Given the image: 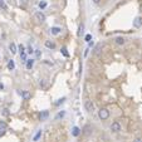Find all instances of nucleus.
Wrapping results in <instances>:
<instances>
[{"mask_svg": "<svg viewBox=\"0 0 142 142\" xmlns=\"http://www.w3.org/2000/svg\"><path fill=\"white\" fill-rule=\"evenodd\" d=\"M98 117H99L102 121L108 119V117H109V111H108L107 108H101V109L98 111Z\"/></svg>", "mask_w": 142, "mask_h": 142, "instance_id": "1", "label": "nucleus"}, {"mask_svg": "<svg viewBox=\"0 0 142 142\" xmlns=\"http://www.w3.org/2000/svg\"><path fill=\"white\" fill-rule=\"evenodd\" d=\"M18 49H19V53H20V59H22L23 62H27V50H25L24 45L20 44Z\"/></svg>", "mask_w": 142, "mask_h": 142, "instance_id": "2", "label": "nucleus"}, {"mask_svg": "<svg viewBox=\"0 0 142 142\" xmlns=\"http://www.w3.org/2000/svg\"><path fill=\"white\" fill-rule=\"evenodd\" d=\"M111 131H112V132H114V133H117V132H119V131H121V125H119V122H118V121L112 122V125H111Z\"/></svg>", "mask_w": 142, "mask_h": 142, "instance_id": "3", "label": "nucleus"}, {"mask_svg": "<svg viewBox=\"0 0 142 142\" xmlns=\"http://www.w3.org/2000/svg\"><path fill=\"white\" fill-rule=\"evenodd\" d=\"M84 108H86V111H87V112H93V109H94V105H93V102H92V101H89V99H87V101L84 102Z\"/></svg>", "mask_w": 142, "mask_h": 142, "instance_id": "4", "label": "nucleus"}, {"mask_svg": "<svg viewBox=\"0 0 142 142\" xmlns=\"http://www.w3.org/2000/svg\"><path fill=\"white\" fill-rule=\"evenodd\" d=\"M35 19L38 20V22H40V23H44L45 19H47V16H45L42 11H36L35 13Z\"/></svg>", "mask_w": 142, "mask_h": 142, "instance_id": "5", "label": "nucleus"}, {"mask_svg": "<svg viewBox=\"0 0 142 142\" xmlns=\"http://www.w3.org/2000/svg\"><path fill=\"white\" fill-rule=\"evenodd\" d=\"M6 128H8V125H6L5 122H0V137L5 133Z\"/></svg>", "mask_w": 142, "mask_h": 142, "instance_id": "6", "label": "nucleus"}, {"mask_svg": "<svg viewBox=\"0 0 142 142\" xmlns=\"http://www.w3.org/2000/svg\"><path fill=\"white\" fill-rule=\"evenodd\" d=\"M133 27H135V28H141L142 27V19L140 16H137V18L133 20Z\"/></svg>", "mask_w": 142, "mask_h": 142, "instance_id": "7", "label": "nucleus"}, {"mask_svg": "<svg viewBox=\"0 0 142 142\" xmlns=\"http://www.w3.org/2000/svg\"><path fill=\"white\" fill-rule=\"evenodd\" d=\"M60 32H62V29H60L59 27H53V28H50V33H52L53 35H58Z\"/></svg>", "mask_w": 142, "mask_h": 142, "instance_id": "8", "label": "nucleus"}, {"mask_svg": "<svg viewBox=\"0 0 142 142\" xmlns=\"http://www.w3.org/2000/svg\"><path fill=\"white\" fill-rule=\"evenodd\" d=\"M45 47L48 49H54L55 48V43L52 42V40H45Z\"/></svg>", "mask_w": 142, "mask_h": 142, "instance_id": "9", "label": "nucleus"}, {"mask_svg": "<svg viewBox=\"0 0 142 142\" xmlns=\"http://www.w3.org/2000/svg\"><path fill=\"white\" fill-rule=\"evenodd\" d=\"M9 50L11 52V54H15L18 50H16V45H15V43H10L9 44Z\"/></svg>", "mask_w": 142, "mask_h": 142, "instance_id": "10", "label": "nucleus"}, {"mask_svg": "<svg viewBox=\"0 0 142 142\" xmlns=\"http://www.w3.org/2000/svg\"><path fill=\"white\" fill-rule=\"evenodd\" d=\"M22 97H23L25 101H28V99H30V98H32V94H30L28 91H24V92H22Z\"/></svg>", "mask_w": 142, "mask_h": 142, "instance_id": "11", "label": "nucleus"}, {"mask_svg": "<svg viewBox=\"0 0 142 142\" xmlns=\"http://www.w3.org/2000/svg\"><path fill=\"white\" fill-rule=\"evenodd\" d=\"M34 67V59H27V69H32Z\"/></svg>", "mask_w": 142, "mask_h": 142, "instance_id": "12", "label": "nucleus"}, {"mask_svg": "<svg viewBox=\"0 0 142 142\" xmlns=\"http://www.w3.org/2000/svg\"><path fill=\"white\" fill-rule=\"evenodd\" d=\"M116 43H117L118 45H123V44L126 43V40H125V38H122V36H118V38H116Z\"/></svg>", "mask_w": 142, "mask_h": 142, "instance_id": "13", "label": "nucleus"}, {"mask_svg": "<svg viewBox=\"0 0 142 142\" xmlns=\"http://www.w3.org/2000/svg\"><path fill=\"white\" fill-rule=\"evenodd\" d=\"M14 68H15V63H14V60L11 59V60L8 62V69H9V71H13Z\"/></svg>", "mask_w": 142, "mask_h": 142, "instance_id": "14", "label": "nucleus"}, {"mask_svg": "<svg viewBox=\"0 0 142 142\" xmlns=\"http://www.w3.org/2000/svg\"><path fill=\"white\" fill-rule=\"evenodd\" d=\"M40 136H42V131H38V132L35 133V136L33 137V141L36 142L38 140H39V138H40Z\"/></svg>", "mask_w": 142, "mask_h": 142, "instance_id": "15", "label": "nucleus"}, {"mask_svg": "<svg viewBox=\"0 0 142 142\" xmlns=\"http://www.w3.org/2000/svg\"><path fill=\"white\" fill-rule=\"evenodd\" d=\"M48 114H49V112H48V111H44L43 113H40V119H42V121L45 119V118L48 117Z\"/></svg>", "mask_w": 142, "mask_h": 142, "instance_id": "16", "label": "nucleus"}, {"mask_svg": "<svg viewBox=\"0 0 142 142\" xmlns=\"http://www.w3.org/2000/svg\"><path fill=\"white\" fill-rule=\"evenodd\" d=\"M0 8H3V10H8V5L5 4L4 0H0Z\"/></svg>", "mask_w": 142, "mask_h": 142, "instance_id": "17", "label": "nucleus"}, {"mask_svg": "<svg viewBox=\"0 0 142 142\" xmlns=\"http://www.w3.org/2000/svg\"><path fill=\"white\" fill-rule=\"evenodd\" d=\"M39 8H40V9H44V8H47V1H45V0H42V1L39 3Z\"/></svg>", "mask_w": 142, "mask_h": 142, "instance_id": "18", "label": "nucleus"}, {"mask_svg": "<svg viewBox=\"0 0 142 142\" xmlns=\"http://www.w3.org/2000/svg\"><path fill=\"white\" fill-rule=\"evenodd\" d=\"M79 132H80V131H79V128H78V127H73V132H72V133H73V136H78V135H79Z\"/></svg>", "mask_w": 142, "mask_h": 142, "instance_id": "19", "label": "nucleus"}, {"mask_svg": "<svg viewBox=\"0 0 142 142\" xmlns=\"http://www.w3.org/2000/svg\"><path fill=\"white\" fill-rule=\"evenodd\" d=\"M83 29H84V24H80V25H79V29H78V36L82 35V33H83Z\"/></svg>", "mask_w": 142, "mask_h": 142, "instance_id": "20", "label": "nucleus"}, {"mask_svg": "<svg viewBox=\"0 0 142 142\" xmlns=\"http://www.w3.org/2000/svg\"><path fill=\"white\" fill-rule=\"evenodd\" d=\"M60 52L63 53V55H64V57H69V54H68V52H67V48H64V47H63Z\"/></svg>", "mask_w": 142, "mask_h": 142, "instance_id": "21", "label": "nucleus"}, {"mask_svg": "<svg viewBox=\"0 0 142 142\" xmlns=\"http://www.w3.org/2000/svg\"><path fill=\"white\" fill-rule=\"evenodd\" d=\"M27 53H28V54H32V53H34V49H33V47H32V45H29V47H28V50H27Z\"/></svg>", "mask_w": 142, "mask_h": 142, "instance_id": "22", "label": "nucleus"}, {"mask_svg": "<svg viewBox=\"0 0 142 142\" xmlns=\"http://www.w3.org/2000/svg\"><path fill=\"white\" fill-rule=\"evenodd\" d=\"M64 114H66V112H64V111H62V112H59V113L57 114V117H55V118H57V119H58V118H62Z\"/></svg>", "mask_w": 142, "mask_h": 142, "instance_id": "23", "label": "nucleus"}, {"mask_svg": "<svg viewBox=\"0 0 142 142\" xmlns=\"http://www.w3.org/2000/svg\"><path fill=\"white\" fill-rule=\"evenodd\" d=\"M64 101H66V98H64V97H63V98H60V99H58V102L55 103V106H59V105H60V103H63Z\"/></svg>", "mask_w": 142, "mask_h": 142, "instance_id": "24", "label": "nucleus"}, {"mask_svg": "<svg viewBox=\"0 0 142 142\" xmlns=\"http://www.w3.org/2000/svg\"><path fill=\"white\" fill-rule=\"evenodd\" d=\"M84 39H86V42H88V43H89V42H91V39H92V35H91V34H87Z\"/></svg>", "mask_w": 142, "mask_h": 142, "instance_id": "25", "label": "nucleus"}, {"mask_svg": "<svg viewBox=\"0 0 142 142\" xmlns=\"http://www.w3.org/2000/svg\"><path fill=\"white\" fill-rule=\"evenodd\" d=\"M40 54H42V53H40V50H39V49H36L35 50V55L39 58V57H40Z\"/></svg>", "mask_w": 142, "mask_h": 142, "instance_id": "26", "label": "nucleus"}, {"mask_svg": "<svg viewBox=\"0 0 142 142\" xmlns=\"http://www.w3.org/2000/svg\"><path fill=\"white\" fill-rule=\"evenodd\" d=\"M20 1H22L23 4H28V1H29V0H20Z\"/></svg>", "mask_w": 142, "mask_h": 142, "instance_id": "27", "label": "nucleus"}, {"mask_svg": "<svg viewBox=\"0 0 142 142\" xmlns=\"http://www.w3.org/2000/svg\"><path fill=\"white\" fill-rule=\"evenodd\" d=\"M135 142H142V138H136V140H135Z\"/></svg>", "mask_w": 142, "mask_h": 142, "instance_id": "28", "label": "nucleus"}, {"mask_svg": "<svg viewBox=\"0 0 142 142\" xmlns=\"http://www.w3.org/2000/svg\"><path fill=\"white\" fill-rule=\"evenodd\" d=\"M88 50H89V49H86V50H84V57H86V55L88 54Z\"/></svg>", "mask_w": 142, "mask_h": 142, "instance_id": "29", "label": "nucleus"}, {"mask_svg": "<svg viewBox=\"0 0 142 142\" xmlns=\"http://www.w3.org/2000/svg\"><path fill=\"white\" fill-rule=\"evenodd\" d=\"M99 1H101V0H93V3H94V4H98Z\"/></svg>", "mask_w": 142, "mask_h": 142, "instance_id": "30", "label": "nucleus"}, {"mask_svg": "<svg viewBox=\"0 0 142 142\" xmlns=\"http://www.w3.org/2000/svg\"><path fill=\"white\" fill-rule=\"evenodd\" d=\"M0 88H1V89H3V88H4V86H3V84H0Z\"/></svg>", "mask_w": 142, "mask_h": 142, "instance_id": "31", "label": "nucleus"}]
</instances>
